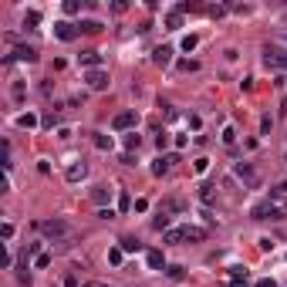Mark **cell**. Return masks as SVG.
<instances>
[{
    "label": "cell",
    "mask_w": 287,
    "mask_h": 287,
    "mask_svg": "<svg viewBox=\"0 0 287 287\" xmlns=\"http://www.w3.org/2000/svg\"><path fill=\"white\" fill-rule=\"evenodd\" d=\"M37 24H41V14H37V10H27V14H24V27H27V31H34Z\"/></svg>",
    "instance_id": "7402d4cb"
},
{
    "label": "cell",
    "mask_w": 287,
    "mask_h": 287,
    "mask_svg": "<svg viewBox=\"0 0 287 287\" xmlns=\"http://www.w3.org/2000/svg\"><path fill=\"white\" fill-rule=\"evenodd\" d=\"M84 176H88V166H84V162H71V166L65 169V179H68V183H78V179H84Z\"/></svg>",
    "instance_id": "30bf717a"
},
{
    "label": "cell",
    "mask_w": 287,
    "mask_h": 287,
    "mask_svg": "<svg viewBox=\"0 0 287 287\" xmlns=\"http://www.w3.org/2000/svg\"><path fill=\"white\" fill-rule=\"evenodd\" d=\"M129 206H132V203H129V196H125V193H122V196H118V210H122V213H125V210H129Z\"/></svg>",
    "instance_id": "f35d334b"
},
{
    "label": "cell",
    "mask_w": 287,
    "mask_h": 287,
    "mask_svg": "<svg viewBox=\"0 0 287 287\" xmlns=\"http://www.w3.org/2000/svg\"><path fill=\"white\" fill-rule=\"evenodd\" d=\"M166 27H169V31H176V27H183V14H179V10H172V14L166 17Z\"/></svg>",
    "instance_id": "cb8c5ba5"
},
{
    "label": "cell",
    "mask_w": 287,
    "mask_h": 287,
    "mask_svg": "<svg viewBox=\"0 0 287 287\" xmlns=\"http://www.w3.org/2000/svg\"><path fill=\"white\" fill-rule=\"evenodd\" d=\"M230 287H247V281H233V284H230Z\"/></svg>",
    "instance_id": "ee69618b"
},
{
    "label": "cell",
    "mask_w": 287,
    "mask_h": 287,
    "mask_svg": "<svg viewBox=\"0 0 287 287\" xmlns=\"http://www.w3.org/2000/svg\"><path fill=\"white\" fill-rule=\"evenodd\" d=\"M17 125H20V129H34V125H37V115H34V112H20V115H17Z\"/></svg>",
    "instance_id": "e0dca14e"
},
{
    "label": "cell",
    "mask_w": 287,
    "mask_h": 287,
    "mask_svg": "<svg viewBox=\"0 0 287 287\" xmlns=\"http://www.w3.org/2000/svg\"><path fill=\"white\" fill-rule=\"evenodd\" d=\"M176 162H179V155H176V152H172V155H159V159L152 162V172H155V176H166Z\"/></svg>",
    "instance_id": "9c48e42d"
},
{
    "label": "cell",
    "mask_w": 287,
    "mask_h": 287,
    "mask_svg": "<svg viewBox=\"0 0 287 287\" xmlns=\"http://www.w3.org/2000/svg\"><path fill=\"white\" fill-rule=\"evenodd\" d=\"M95 145H98L101 152H112V135H105V132H95Z\"/></svg>",
    "instance_id": "44dd1931"
},
{
    "label": "cell",
    "mask_w": 287,
    "mask_h": 287,
    "mask_svg": "<svg viewBox=\"0 0 287 287\" xmlns=\"http://www.w3.org/2000/svg\"><path fill=\"white\" fill-rule=\"evenodd\" d=\"M14 58H17V61H27V65H34V61H37V48H27V44H17V48H14V54H10L7 61H14Z\"/></svg>",
    "instance_id": "ba28073f"
},
{
    "label": "cell",
    "mask_w": 287,
    "mask_h": 287,
    "mask_svg": "<svg viewBox=\"0 0 287 287\" xmlns=\"http://www.w3.org/2000/svg\"><path fill=\"white\" fill-rule=\"evenodd\" d=\"M78 61H81V65H84L88 71L101 68V54H98V51H81V54H78Z\"/></svg>",
    "instance_id": "8fae6325"
},
{
    "label": "cell",
    "mask_w": 287,
    "mask_h": 287,
    "mask_svg": "<svg viewBox=\"0 0 287 287\" xmlns=\"http://www.w3.org/2000/svg\"><path fill=\"white\" fill-rule=\"evenodd\" d=\"M169 219H172V216H169V210L162 206V210L155 213V219H152V230H169Z\"/></svg>",
    "instance_id": "2e32d148"
},
{
    "label": "cell",
    "mask_w": 287,
    "mask_h": 287,
    "mask_svg": "<svg viewBox=\"0 0 287 287\" xmlns=\"http://www.w3.org/2000/svg\"><path fill=\"white\" fill-rule=\"evenodd\" d=\"M31 257H41V243H27V250H24V264H27Z\"/></svg>",
    "instance_id": "4316f807"
},
{
    "label": "cell",
    "mask_w": 287,
    "mask_h": 287,
    "mask_svg": "<svg viewBox=\"0 0 287 287\" xmlns=\"http://www.w3.org/2000/svg\"><path fill=\"white\" fill-rule=\"evenodd\" d=\"M152 61H155L159 68H166V65L172 61V48H169V44H162V48H155V51H152Z\"/></svg>",
    "instance_id": "4fadbf2b"
},
{
    "label": "cell",
    "mask_w": 287,
    "mask_h": 287,
    "mask_svg": "<svg viewBox=\"0 0 287 287\" xmlns=\"http://www.w3.org/2000/svg\"><path fill=\"white\" fill-rule=\"evenodd\" d=\"M213 196H216V186L213 183H203V186H200V200H203V203H213Z\"/></svg>",
    "instance_id": "ffe728a7"
},
{
    "label": "cell",
    "mask_w": 287,
    "mask_h": 287,
    "mask_svg": "<svg viewBox=\"0 0 287 287\" xmlns=\"http://www.w3.org/2000/svg\"><path fill=\"white\" fill-rule=\"evenodd\" d=\"M84 287H105V284H98V281H91V284H84Z\"/></svg>",
    "instance_id": "f6af8a7d"
},
{
    "label": "cell",
    "mask_w": 287,
    "mask_h": 287,
    "mask_svg": "<svg viewBox=\"0 0 287 287\" xmlns=\"http://www.w3.org/2000/svg\"><path fill=\"white\" fill-rule=\"evenodd\" d=\"M196 44H200V37H196V34H186V37H183V51H193Z\"/></svg>",
    "instance_id": "83f0119b"
},
{
    "label": "cell",
    "mask_w": 287,
    "mask_h": 287,
    "mask_svg": "<svg viewBox=\"0 0 287 287\" xmlns=\"http://www.w3.org/2000/svg\"><path fill=\"white\" fill-rule=\"evenodd\" d=\"M84 81H88V88H91V91H105V88L112 84V78H108V71H101V68L88 71V74H84Z\"/></svg>",
    "instance_id": "3957f363"
},
{
    "label": "cell",
    "mask_w": 287,
    "mask_h": 287,
    "mask_svg": "<svg viewBox=\"0 0 287 287\" xmlns=\"http://www.w3.org/2000/svg\"><path fill=\"white\" fill-rule=\"evenodd\" d=\"M65 287H78V281H74V274H65V281H61Z\"/></svg>",
    "instance_id": "60d3db41"
},
{
    "label": "cell",
    "mask_w": 287,
    "mask_h": 287,
    "mask_svg": "<svg viewBox=\"0 0 287 287\" xmlns=\"http://www.w3.org/2000/svg\"><path fill=\"white\" fill-rule=\"evenodd\" d=\"M223 142H226V145H233V142H236V132H233V129H230V125H226V129H223Z\"/></svg>",
    "instance_id": "836d02e7"
},
{
    "label": "cell",
    "mask_w": 287,
    "mask_h": 287,
    "mask_svg": "<svg viewBox=\"0 0 287 287\" xmlns=\"http://www.w3.org/2000/svg\"><path fill=\"white\" fill-rule=\"evenodd\" d=\"M284 193H287V183H281L277 189H270V196H284Z\"/></svg>",
    "instance_id": "b9f144b4"
},
{
    "label": "cell",
    "mask_w": 287,
    "mask_h": 287,
    "mask_svg": "<svg viewBox=\"0 0 287 287\" xmlns=\"http://www.w3.org/2000/svg\"><path fill=\"white\" fill-rule=\"evenodd\" d=\"M78 10H81L78 0H65V14H78Z\"/></svg>",
    "instance_id": "e575fe53"
},
{
    "label": "cell",
    "mask_w": 287,
    "mask_h": 287,
    "mask_svg": "<svg viewBox=\"0 0 287 287\" xmlns=\"http://www.w3.org/2000/svg\"><path fill=\"white\" fill-rule=\"evenodd\" d=\"M166 243H183V230H166Z\"/></svg>",
    "instance_id": "484cf974"
},
{
    "label": "cell",
    "mask_w": 287,
    "mask_h": 287,
    "mask_svg": "<svg viewBox=\"0 0 287 287\" xmlns=\"http://www.w3.org/2000/svg\"><path fill=\"white\" fill-rule=\"evenodd\" d=\"M17 281H20V284H31V274H27V267H20V270H17Z\"/></svg>",
    "instance_id": "8d00e7d4"
},
{
    "label": "cell",
    "mask_w": 287,
    "mask_h": 287,
    "mask_svg": "<svg viewBox=\"0 0 287 287\" xmlns=\"http://www.w3.org/2000/svg\"><path fill=\"white\" fill-rule=\"evenodd\" d=\"M236 176L247 183V189H257V186H260V172H257L253 166H247V162H236Z\"/></svg>",
    "instance_id": "277c9868"
},
{
    "label": "cell",
    "mask_w": 287,
    "mask_h": 287,
    "mask_svg": "<svg viewBox=\"0 0 287 287\" xmlns=\"http://www.w3.org/2000/svg\"><path fill=\"white\" fill-rule=\"evenodd\" d=\"M0 236H3V240H14V223H3V226H0Z\"/></svg>",
    "instance_id": "1f68e13d"
},
{
    "label": "cell",
    "mask_w": 287,
    "mask_h": 287,
    "mask_svg": "<svg viewBox=\"0 0 287 287\" xmlns=\"http://www.w3.org/2000/svg\"><path fill=\"white\" fill-rule=\"evenodd\" d=\"M250 216H253V219H281L284 213H281V210H277L270 200H264V203H257V206L250 210Z\"/></svg>",
    "instance_id": "7a4b0ae2"
},
{
    "label": "cell",
    "mask_w": 287,
    "mask_h": 287,
    "mask_svg": "<svg viewBox=\"0 0 287 287\" xmlns=\"http://www.w3.org/2000/svg\"><path fill=\"white\" fill-rule=\"evenodd\" d=\"M122 257H125V250H122V247H115V250H108V260H112L115 267L122 264Z\"/></svg>",
    "instance_id": "f1b7e54d"
},
{
    "label": "cell",
    "mask_w": 287,
    "mask_h": 287,
    "mask_svg": "<svg viewBox=\"0 0 287 287\" xmlns=\"http://www.w3.org/2000/svg\"><path fill=\"white\" fill-rule=\"evenodd\" d=\"M166 277H169V281H183V277H186V270H183L179 264H169V267H166Z\"/></svg>",
    "instance_id": "603a6c76"
},
{
    "label": "cell",
    "mask_w": 287,
    "mask_h": 287,
    "mask_svg": "<svg viewBox=\"0 0 287 287\" xmlns=\"http://www.w3.org/2000/svg\"><path fill=\"white\" fill-rule=\"evenodd\" d=\"M48 264H51V253H41V257H34V267H37V270H44Z\"/></svg>",
    "instance_id": "f546056e"
},
{
    "label": "cell",
    "mask_w": 287,
    "mask_h": 287,
    "mask_svg": "<svg viewBox=\"0 0 287 287\" xmlns=\"http://www.w3.org/2000/svg\"><path fill=\"white\" fill-rule=\"evenodd\" d=\"M196 68H200V61H189V58L179 61V71H196Z\"/></svg>",
    "instance_id": "4dcf8cb0"
},
{
    "label": "cell",
    "mask_w": 287,
    "mask_h": 287,
    "mask_svg": "<svg viewBox=\"0 0 287 287\" xmlns=\"http://www.w3.org/2000/svg\"><path fill=\"white\" fill-rule=\"evenodd\" d=\"M264 61H267L270 68H287V51L274 48V44H267V48H264Z\"/></svg>",
    "instance_id": "5b68a950"
},
{
    "label": "cell",
    "mask_w": 287,
    "mask_h": 287,
    "mask_svg": "<svg viewBox=\"0 0 287 287\" xmlns=\"http://www.w3.org/2000/svg\"><path fill=\"white\" fill-rule=\"evenodd\" d=\"M112 193L115 189H108V186H95L91 189V200L98 203V210H105V203H112Z\"/></svg>",
    "instance_id": "7c38bea8"
},
{
    "label": "cell",
    "mask_w": 287,
    "mask_h": 287,
    "mask_svg": "<svg viewBox=\"0 0 287 287\" xmlns=\"http://www.w3.org/2000/svg\"><path fill=\"white\" fill-rule=\"evenodd\" d=\"M112 216H115V213H112V206H105V210H98V219H112Z\"/></svg>",
    "instance_id": "ab89813d"
},
{
    "label": "cell",
    "mask_w": 287,
    "mask_h": 287,
    "mask_svg": "<svg viewBox=\"0 0 287 287\" xmlns=\"http://www.w3.org/2000/svg\"><path fill=\"white\" fill-rule=\"evenodd\" d=\"M135 122H139V115H135V112H118V115L112 118V129H115V132H125V129H132Z\"/></svg>",
    "instance_id": "52a82bcc"
},
{
    "label": "cell",
    "mask_w": 287,
    "mask_h": 287,
    "mask_svg": "<svg viewBox=\"0 0 287 287\" xmlns=\"http://www.w3.org/2000/svg\"><path fill=\"white\" fill-rule=\"evenodd\" d=\"M230 270H233V281H247V267L236 264V267H230Z\"/></svg>",
    "instance_id": "d6a6232c"
},
{
    "label": "cell",
    "mask_w": 287,
    "mask_h": 287,
    "mask_svg": "<svg viewBox=\"0 0 287 287\" xmlns=\"http://www.w3.org/2000/svg\"><path fill=\"white\" fill-rule=\"evenodd\" d=\"M253 287H277V284H274V281L267 277V281H257V284H253Z\"/></svg>",
    "instance_id": "7bdbcfd3"
},
{
    "label": "cell",
    "mask_w": 287,
    "mask_h": 287,
    "mask_svg": "<svg viewBox=\"0 0 287 287\" xmlns=\"http://www.w3.org/2000/svg\"><path fill=\"white\" fill-rule=\"evenodd\" d=\"M78 31H81V34H98V31H101V20L84 17V20H78Z\"/></svg>",
    "instance_id": "9a60e30c"
},
{
    "label": "cell",
    "mask_w": 287,
    "mask_h": 287,
    "mask_svg": "<svg viewBox=\"0 0 287 287\" xmlns=\"http://www.w3.org/2000/svg\"><path fill=\"white\" fill-rule=\"evenodd\" d=\"M210 169V159H196V172H206Z\"/></svg>",
    "instance_id": "74e56055"
},
{
    "label": "cell",
    "mask_w": 287,
    "mask_h": 287,
    "mask_svg": "<svg viewBox=\"0 0 287 287\" xmlns=\"http://www.w3.org/2000/svg\"><path fill=\"white\" fill-rule=\"evenodd\" d=\"M78 34H81V31H78V24H71V20H58V24H54V37H58V41H74Z\"/></svg>",
    "instance_id": "8992f818"
},
{
    "label": "cell",
    "mask_w": 287,
    "mask_h": 287,
    "mask_svg": "<svg viewBox=\"0 0 287 287\" xmlns=\"http://www.w3.org/2000/svg\"><path fill=\"white\" fill-rule=\"evenodd\" d=\"M37 230H41L44 236H54V240H61V236H68V233H71V226H68L65 219H41V223H37Z\"/></svg>",
    "instance_id": "6da1fadb"
},
{
    "label": "cell",
    "mask_w": 287,
    "mask_h": 287,
    "mask_svg": "<svg viewBox=\"0 0 287 287\" xmlns=\"http://www.w3.org/2000/svg\"><path fill=\"white\" fill-rule=\"evenodd\" d=\"M122 250H125V253H139V250H142V243H139L135 236H122Z\"/></svg>",
    "instance_id": "d6986e66"
},
{
    "label": "cell",
    "mask_w": 287,
    "mask_h": 287,
    "mask_svg": "<svg viewBox=\"0 0 287 287\" xmlns=\"http://www.w3.org/2000/svg\"><path fill=\"white\" fill-rule=\"evenodd\" d=\"M183 240H206V230H200V226H183Z\"/></svg>",
    "instance_id": "ac0fdd59"
},
{
    "label": "cell",
    "mask_w": 287,
    "mask_h": 287,
    "mask_svg": "<svg viewBox=\"0 0 287 287\" xmlns=\"http://www.w3.org/2000/svg\"><path fill=\"white\" fill-rule=\"evenodd\" d=\"M139 145H142V135H135V132H129V135H125V149H129V152H132V149H139Z\"/></svg>",
    "instance_id": "d4e9b609"
},
{
    "label": "cell",
    "mask_w": 287,
    "mask_h": 287,
    "mask_svg": "<svg viewBox=\"0 0 287 287\" xmlns=\"http://www.w3.org/2000/svg\"><path fill=\"white\" fill-rule=\"evenodd\" d=\"M145 260H149V267H152V270H166V257H162V250H149V253H145Z\"/></svg>",
    "instance_id": "5bb4252c"
},
{
    "label": "cell",
    "mask_w": 287,
    "mask_h": 287,
    "mask_svg": "<svg viewBox=\"0 0 287 287\" xmlns=\"http://www.w3.org/2000/svg\"><path fill=\"white\" fill-rule=\"evenodd\" d=\"M155 145H159V152H162V149L169 145V135H166V132H159V135H155Z\"/></svg>",
    "instance_id": "d590c367"
}]
</instances>
